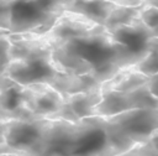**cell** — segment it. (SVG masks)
I'll use <instances>...</instances> for the list:
<instances>
[{"mask_svg": "<svg viewBox=\"0 0 158 156\" xmlns=\"http://www.w3.org/2000/svg\"><path fill=\"white\" fill-rule=\"evenodd\" d=\"M135 146L104 116L42 119L37 139L20 156H122Z\"/></svg>", "mask_w": 158, "mask_h": 156, "instance_id": "1", "label": "cell"}, {"mask_svg": "<svg viewBox=\"0 0 158 156\" xmlns=\"http://www.w3.org/2000/svg\"><path fill=\"white\" fill-rule=\"evenodd\" d=\"M106 119L136 146L158 131V109L128 110Z\"/></svg>", "mask_w": 158, "mask_h": 156, "instance_id": "2", "label": "cell"}, {"mask_svg": "<svg viewBox=\"0 0 158 156\" xmlns=\"http://www.w3.org/2000/svg\"><path fill=\"white\" fill-rule=\"evenodd\" d=\"M22 102L37 119H52L63 106L64 95L44 82L22 85Z\"/></svg>", "mask_w": 158, "mask_h": 156, "instance_id": "3", "label": "cell"}, {"mask_svg": "<svg viewBox=\"0 0 158 156\" xmlns=\"http://www.w3.org/2000/svg\"><path fill=\"white\" fill-rule=\"evenodd\" d=\"M106 31L109 30L104 25L96 24L95 21L90 20L89 17L81 14H77L73 11H64L57 19V21L47 33L51 37H53L58 42V45H60L62 42L68 40L89 37L93 35L104 33Z\"/></svg>", "mask_w": 158, "mask_h": 156, "instance_id": "4", "label": "cell"}, {"mask_svg": "<svg viewBox=\"0 0 158 156\" xmlns=\"http://www.w3.org/2000/svg\"><path fill=\"white\" fill-rule=\"evenodd\" d=\"M101 100H102L101 85L89 92L65 95L63 106L52 119L77 123L86 118L96 116V108L101 103Z\"/></svg>", "mask_w": 158, "mask_h": 156, "instance_id": "5", "label": "cell"}, {"mask_svg": "<svg viewBox=\"0 0 158 156\" xmlns=\"http://www.w3.org/2000/svg\"><path fill=\"white\" fill-rule=\"evenodd\" d=\"M62 93L64 97L81 92H89L101 85L93 74H70L53 73L46 82Z\"/></svg>", "mask_w": 158, "mask_h": 156, "instance_id": "6", "label": "cell"}, {"mask_svg": "<svg viewBox=\"0 0 158 156\" xmlns=\"http://www.w3.org/2000/svg\"><path fill=\"white\" fill-rule=\"evenodd\" d=\"M149 82V76L142 73L133 67L121 69L114 78L101 84V90H117V92H132Z\"/></svg>", "mask_w": 158, "mask_h": 156, "instance_id": "7", "label": "cell"}, {"mask_svg": "<svg viewBox=\"0 0 158 156\" xmlns=\"http://www.w3.org/2000/svg\"><path fill=\"white\" fill-rule=\"evenodd\" d=\"M116 6V4L109 0H72L67 11L81 14L96 24L105 26L106 19Z\"/></svg>", "mask_w": 158, "mask_h": 156, "instance_id": "8", "label": "cell"}, {"mask_svg": "<svg viewBox=\"0 0 158 156\" xmlns=\"http://www.w3.org/2000/svg\"><path fill=\"white\" fill-rule=\"evenodd\" d=\"M142 7H143V4L139 5V6H121V5H117L111 11L109 17L106 19L105 27L110 32L111 30H114L117 26L131 24L133 20H136L137 17L141 16Z\"/></svg>", "mask_w": 158, "mask_h": 156, "instance_id": "9", "label": "cell"}, {"mask_svg": "<svg viewBox=\"0 0 158 156\" xmlns=\"http://www.w3.org/2000/svg\"><path fill=\"white\" fill-rule=\"evenodd\" d=\"M122 156H158V131Z\"/></svg>", "mask_w": 158, "mask_h": 156, "instance_id": "10", "label": "cell"}, {"mask_svg": "<svg viewBox=\"0 0 158 156\" xmlns=\"http://www.w3.org/2000/svg\"><path fill=\"white\" fill-rule=\"evenodd\" d=\"M141 19L151 30L153 37L158 38V7L143 4L141 10Z\"/></svg>", "mask_w": 158, "mask_h": 156, "instance_id": "11", "label": "cell"}, {"mask_svg": "<svg viewBox=\"0 0 158 156\" xmlns=\"http://www.w3.org/2000/svg\"><path fill=\"white\" fill-rule=\"evenodd\" d=\"M136 68L147 76L157 73L158 72V51H151L148 56L136 66Z\"/></svg>", "mask_w": 158, "mask_h": 156, "instance_id": "12", "label": "cell"}, {"mask_svg": "<svg viewBox=\"0 0 158 156\" xmlns=\"http://www.w3.org/2000/svg\"><path fill=\"white\" fill-rule=\"evenodd\" d=\"M148 88H149V90L152 92V94L158 98V72L149 76Z\"/></svg>", "mask_w": 158, "mask_h": 156, "instance_id": "13", "label": "cell"}, {"mask_svg": "<svg viewBox=\"0 0 158 156\" xmlns=\"http://www.w3.org/2000/svg\"><path fill=\"white\" fill-rule=\"evenodd\" d=\"M148 51H158V38L153 37L148 41Z\"/></svg>", "mask_w": 158, "mask_h": 156, "instance_id": "14", "label": "cell"}, {"mask_svg": "<svg viewBox=\"0 0 158 156\" xmlns=\"http://www.w3.org/2000/svg\"><path fill=\"white\" fill-rule=\"evenodd\" d=\"M143 4H146V5H151V6H156V7H158V0H143Z\"/></svg>", "mask_w": 158, "mask_h": 156, "instance_id": "15", "label": "cell"}, {"mask_svg": "<svg viewBox=\"0 0 158 156\" xmlns=\"http://www.w3.org/2000/svg\"><path fill=\"white\" fill-rule=\"evenodd\" d=\"M1 156H12V155H1Z\"/></svg>", "mask_w": 158, "mask_h": 156, "instance_id": "16", "label": "cell"}, {"mask_svg": "<svg viewBox=\"0 0 158 156\" xmlns=\"http://www.w3.org/2000/svg\"><path fill=\"white\" fill-rule=\"evenodd\" d=\"M139 1H141V2H143V0H139Z\"/></svg>", "mask_w": 158, "mask_h": 156, "instance_id": "17", "label": "cell"}]
</instances>
